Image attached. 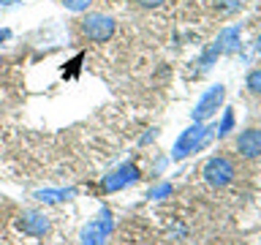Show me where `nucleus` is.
Listing matches in <instances>:
<instances>
[{"instance_id": "obj_1", "label": "nucleus", "mask_w": 261, "mask_h": 245, "mask_svg": "<svg viewBox=\"0 0 261 245\" xmlns=\"http://www.w3.org/2000/svg\"><path fill=\"white\" fill-rule=\"evenodd\" d=\"M79 33L87 41H95V44H103L114 36V19L106 14H87L85 19L79 22Z\"/></svg>"}, {"instance_id": "obj_2", "label": "nucleus", "mask_w": 261, "mask_h": 245, "mask_svg": "<svg viewBox=\"0 0 261 245\" xmlns=\"http://www.w3.org/2000/svg\"><path fill=\"white\" fill-rule=\"evenodd\" d=\"M204 180L212 185V188H223L234 180V166L231 161L223 158V155H218V158H210L204 163Z\"/></svg>"}, {"instance_id": "obj_3", "label": "nucleus", "mask_w": 261, "mask_h": 245, "mask_svg": "<svg viewBox=\"0 0 261 245\" xmlns=\"http://www.w3.org/2000/svg\"><path fill=\"white\" fill-rule=\"evenodd\" d=\"M223 95H226L223 85H215V87H210L207 93L201 95L199 106L193 109V117H196V120H207V117H212V114H215V109H218L220 104H223Z\"/></svg>"}, {"instance_id": "obj_4", "label": "nucleus", "mask_w": 261, "mask_h": 245, "mask_svg": "<svg viewBox=\"0 0 261 245\" xmlns=\"http://www.w3.org/2000/svg\"><path fill=\"white\" fill-rule=\"evenodd\" d=\"M237 153L242 158H258L261 155V131L258 128H245L237 136Z\"/></svg>"}, {"instance_id": "obj_5", "label": "nucleus", "mask_w": 261, "mask_h": 245, "mask_svg": "<svg viewBox=\"0 0 261 245\" xmlns=\"http://www.w3.org/2000/svg\"><path fill=\"white\" fill-rule=\"evenodd\" d=\"M24 218H28V220H24V229H28V232H33V234H44L46 232V220L44 218H41V215H24Z\"/></svg>"}, {"instance_id": "obj_6", "label": "nucleus", "mask_w": 261, "mask_h": 245, "mask_svg": "<svg viewBox=\"0 0 261 245\" xmlns=\"http://www.w3.org/2000/svg\"><path fill=\"white\" fill-rule=\"evenodd\" d=\"M248 90H250L253 95H261V68L248 74Z\"/></svg>"}, {"instance_id": "obj_7", "label": "nucleus", "mask_w": 261, "mask_h": 245, "mask_svg": "<svg viewBox=\"0 0 261 245\" xmlns=\"http://www.w3.org/2000/svg\"><path fill=\"white\" fill-rule=\"evenodd\" d=\"M60 3L68 8V11H73V14H79V11H87L90 8V3L93 0H60Z\"/></svg>"}, {"instance_id": "obj_8", "label": "nucleus", "mask_w": 261, "mask_h": 245, "mask_svg": "<svg viewBox=\"0 0 261 245\" xmlns=\"http://www.w3.org/2000/svg\"><path fill=\"white\" fill-rule=\"evenodd\" d=\"M218 6H220L223 14H231V11H237V8L242 6V0H218Z\"/></svg>"}, {"instance_id": "obj_9", "label": "nucleus", "mask_w": 261, "mask_h": 245, "mask_svg": "<svg viewBox=\"0 0 261 245\" xmlns=\"http://www.w3.org/2000/svg\"><path fill=\"white\" fill-rule=\"evenodd\" d=\"M136 6H142V8H158V6H163V0H136Z\"/></svg>"}, {"instance_id": "obj_10", "label": "nucleus", "mask_w": 261, "mask_h": 245, "mask_svg": "<svg viewBox=\"0 0 261 245\" xmlns=\"http://www.w3.org/2000/svg\"><path fill=\"white\" fill-rule=\"evenodd\" d=\"M256 52H258V55H261V36H258V38H256Z\"/></svg>"}, {"instance_id": "obj_11", "label": "nucleus", "mask_w": 261, "mask_h": 245, "mask_svg": "<svg viewBox=\"0 0 261 245\" xmlns=\"http://www.w3.org/2000/svg\"><path fill=\"white\" fill-rule=\"evenodd\" d=\"M3 38H8V30H0V41H3Z\"/></svg>"}, {"instance_id": "obj_12", "label": "nucleus", "mask_w": 261, "mask_h": 245, "mask_svg": "<svg viewBox=\"0 0 261 245\" xmlns=\"http://www.w3.org/2000/svg\"><path fill=\"white\" fill-rule=\"evenodd\" d=\"M0 3H3V6H8V3H16V0H0Z\"/></svg>"}, {"instance_id": "obj_13", "label": "nucleus", "mask_w": 261, "mask_h": 245, "mask_svg": "<svg viewBox=\"0 0 261 245\" xmlns=\"http://www.w3.org/2000/svg\"><path fill=\"white\" fill-rule=\"evenodd\" d=\"M0 68H3V57H0Z\"/></svg>"}]
</instances>
